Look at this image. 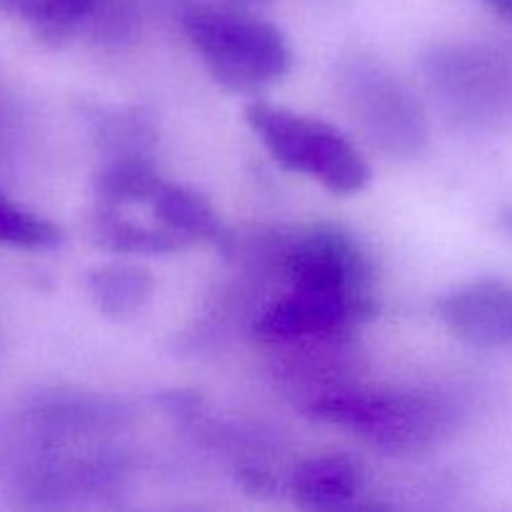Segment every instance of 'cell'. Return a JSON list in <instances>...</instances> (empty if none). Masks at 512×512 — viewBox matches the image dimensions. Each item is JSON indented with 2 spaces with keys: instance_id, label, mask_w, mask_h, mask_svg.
<instances>
[{
  "instance_id": "cell-1",
  "label": "cell",
  "mask_w": 512,
  "mask_h": 512,
  "mask_svg": "<svg viewBox=\"0 0 512 512\" xmlns=\"http://www.w3.org/2000/svg\"><path fill=\"white\" fill-rule=\"evenodd\" d=\"M178 20L215 83L225 90L258 93L293 68V50L283 30L255 13L178 0Z\"/></svg>"
},
{
  "instance_id": "cell-2",
  "label": "cell",
  "mask_w": 512,
  "mask_h": 512,
  "mask_svg": "<svg viewBox=\"0 0 512 512\" xmlns=\"http://www.w3.org/2000/svg\"><path fill=\"white\" fill-rule=\"evenodd\" d=\"M313 420L355 430L390 455H418L453 430L455 410L418 393H328L310 403Z\"/></svg>"
},
{
  "instance_id": "cell-3",
  "label": "cell",
  "mask_w": 512,
  "mask_h": 512,
  "mask_svg": "<svg viewBox=\"0 0 512 512\" xmlns=\"http://www.w3.org/2000/svg\"><path fill=\"white\" fill-rule=\"evenodd\" d=\"M245 120L285 170L310 175L335 195H355L370 183V168L333 125L288 108L253 100Z\"/></svg>"
},
{
  "instance_id": "cell-4",
  "label": "cell",
  "mask_w": 512,
  "mask_h": 512,
  "mask_svg": "<svg viewBox=\"0 0 512 512\" xmlns=\"http://www.w3.org/2000/svg\"><path fill=\"white\" fill-rule=\"evenodd\" d=\"M423 68L455 118L473 125L512 120V43L460 40L435 45Z\"/></svg>"
},
{
  "instance_id": "cell-5",
  "label": "cell",
  "mask_w": 512,
  "mask_h": 512,
  "mask_svg": "<svg viewBox=\"0 0 512 512\" xmlns=\"http://www.w3.org/2000/svg\"><path fill=\"white\" fill-rule=\"evenodd\" d=\"M120 465L105 455H65L63 450L30 455L10 485L15 512H85L115 505Z\"/></svg>"
},
{
  "instance_id": "cell-6",
  "label": "cell",
  "mask_w": 512,
  "mask_h": 512,
  "mask_svg": "<svg viewBox=\"0 0 512 512\" xmlns=\"http://www.w3.org/2000/svg\"><path fill=\"white\" fill-rule=\"evenodd\" d=\"M355 120L368 138L393 158H415L428 140L420 103L408 88L370 55H353L340 68Z\"/></svg>"
},
{
  "instance_id": "cell-7",
  "label": "cell",
  "mask_w": 512,
  "mask_h": 512,
  "mask_svg": "<svg viewBox=\"0 0 512 512\" xmlns=\"http://www.w3.org/2000/svg\"><path fill=\"white\" fill-rule=\"evenodd\" d=\"M285 273L300 293L365 295L373 268L353 235L338 225H315L285 253Z\"/></svg>"
},
{
  "instance_id": "cell-8",
  "label": "cell",
  "mask_w": 512,
  "mask_h": 512,
  "mask_svg": "<svg viewBox=\"0 0 512 512\" xmlns=\"http://www.w3.org/2000/svg\"><path fill=\"white\" fill-rule=\"evenodd\" d=\"M375 313H378V305L368 293L323 295L295 290L293 295L270 305L255 320V335L263 340H273V343L330 338V335L348 330L350 325L370 320Z\"/></svg>"
},
{
  "instance_id": "cell-9",
  "label": "cell",
  "mask_w": 512,
  "mask_h": 512,
  "mask_svg": "<svg viewBox=\"0 0 512 512\" xmlns=\"http://www.w3.org/2000/svg\"><path fill=\"white\" fill-rule=\"evenodd\" d=\"M438 315L450 333L473 348L512 345V285L475 280L438 300Z\"/></svg>"
},
{
  "instance_id": "cell-10",
  "label": "cell",
  "mask_w": 512,
  "mask_h": 512,
  "mask_svg": "<svg viewBox=\"0 0 512 512\" xmlns=\"http://www.w3.org/2000/svg\"><path fill=\"white\" fill-rule=\"evenodd\" d=\"M363 490V465L345 453L315 455L295 468L290 495L303 512H325L358 500Z\"/></svg>"
},
{
  "instance_id": "cell-11",
  "label": "cell",
  "mask_w": 512,
  "mask_h": 512,
  "mask_svg": "<svg viewBox=\"0 0 512 512\" xmlns=\"http://www.w3.org/2000/svg\"><path fill=\"white\" fill-rule=\"evenodd\" d=\"M153 213L168 233L178 235L183 243H208L223 255H230L235 238L220 220L213 205L185 185L165 183L153 198Z\"/></svg>"
},
{
  "instance_id": "cell-12",
  "label": "cell",
  "mask_w": 512,
  "mask_h": 512,
  "mask_svg": "<svg viewBox=\"0 0 512 512\" xmlns=\"http://www.w3.org/2000/svg\"><path fill=\"white\" fill-rule=\"evenodd\" d=\"M88 288L100 313L108 318H130L153 300L155 278L143 265L108 263L90 273Z\"/></svg>"
},
{
  "instance_id": "cell-13",
  "label": "cell",
  "mask_w": 512,
  "mask_h": 512,
  "mask_svg": "<svg viewBox=\"0 0 512 512\" xmlns=\"http://www.w3.org/2000/svg\"><path fill=\"white\" fill-rule=\"evenodd\" d=\"M90 240L113 255H165L188 245L165 228L130 223L110 208L98 210L90 220Z\"/></svg>"
},
{
  "instance_id": "cell-14",
  "label": "cell",
  "mask_w": 512,
  "mask_h": 512,
  "mask_svg": "<svg viewBox=\"0 0 512 512\" xmlns=\"http://www.w3.org/2000/svg\"><path fill=\"white\" fill-rule=\"evenodd\" d=\"M163 180H160L158 168L150 163V158L140 153H128L118 155L115 160H110L98 175H95V195L103 203V208H120V205L130 203H143L158 195V190L163 188Z\"/></svg>"
},
{
  "instance_id": "cell-15",
  "label": "cell",
  "mask_w": 512,
  "mask_h": 512,
  "mask_svg": "<svg viewBox=\"0 0 512 512\" xmlns=\"http://www.w3.org/2000/svg\"><path fill=\"white\" fill-rule=\"evenodd\" d=\"M108 0H30L25 23L45 40L70 38L83 25L95 23Z\"/></svg>"
},
{
  "instance_id": "cell-16",
  "label": "cell",
  "mask_w": 512,
  "mask_h": 512,
  "mask_svg": "<svg viewBox=\"0 0 512 512\" xmlns=\"http://www.w3.org/2000/svg\"><path fill=\"white\" fill-rule=\"evenodd\" d=\"M63 243V230L53 220L15 205L0 190V245L23 250H53Z\"/></svg>"
},
{
  "instance_id": "cell-17",
  "label": "cell",
  "mask_w": 512,
  "mask_h": 512,
  "mask_svg": "<svg viewBox=\"0 0 512 512\" xmlns=\"http://www.w3.org/2000/svg\"><path fill=\"white\" fill-rule=\"evenodd\" d=\"M238 483L253 498H273L280 490L278 478L265 468H255V465H243L238 470Z\"/></svg>"
},
{
  "instance_id": "cell-18",
  "label": "cell",
  "mask_w": 512,
  "mask_h": 512,
  "mask_svg": "<svg viewBox=\"0 0 512 512\" xmlns=\"http://www.w3.org/2000/svg\"><path fill=\"white\" fill-rule=\"evenodd\" d=\"M158 403L175 418H190L198 410L200 395L190 393V390H168V393L158 395Z\"/></svg>"
},
{
  "instance_id": "cell-19",
  "label": "cell",
  "mask_w": 512,
  "mask_h": 512,
  "mask_svg": "<svg viewBox=\"0 0 512 512\" xmlns=\"http://www.w3.org/2000/svg\"><path fill=\"white\" fill-rule=\"evenodd\" d=\"M190 3L210 5V8H223V10H243V13H253L255 8L270 5L273 0H190Z\"/></svg>"
},
{
  "instance_id": "cell-20",
  "label": "cell",
  "mask_w": 512,
  "mask_h": 512,
  "mask_svg": "<svg viewBox=\"0 0 512 512\" xmlns=\"http://www.w3.org/2000/svg\"><path fill=\"white\" fill-rule=\"evenodd\" d=\"M325 512H405L390 503H378V500H353V503H345L340 508L325 510Z\"/></svg>"
},
{
  "instance_id": "cell-21",
  "label": "cell",
  "mask_w": 512,
  "mask_h": 512,
  "mask_svg": "<svg viewBox=\"0 0 512 512\" xmlns=\"http://www.w3.org/2000/svg\"><path fill=\"white\" fill-rule=\"evenodd\" d=\"M30 0H0V15H10V18H25L28 13Z\"/></svg>"
},
{
  "instance_id": "cell-22",
  "label": "cell",
  "mask_w": 512,
  "mask_h": 512,
  "mask_svg": "<svg viewBox=\"0 0 512 512\" xmlns=\"http://www.w3.org/2000/svg\"><path fill=\"white\" fill-rule=\"evenodd\" d=\"M485 5H488L493 13H498L500 18L508 20V23H512V0H483Z\"/></svg>"
},
{
  "instance_id": "cell-23",
  "label": "cell",
  "mask_w": 512,
  "mask_h": 512,
  "mask_svg": "<svg viewBox=\"0 0 512 512\" xmlns=\"http://www.w3.org/2000/svg\"><path fill=\"white\" fill-rule=\"evenodd\" d=\"M115 512H190V510H143V508H120V505H115Z\"/></svg>"
},
{
  "instance_id": "cell-24",
  "label": "cell",
  "mask_w": 512,
  "mask_h": 512,
  "mask_svg": "<svg viewBox=\"0 0 512 512\" xmlns=\"http://www.w3.org/2000/svg\"><path fill=\"white\" fill-rule=\"evenodd\" d=\"M503 228L510 230V233H512V208L508 210V213L503 215Z\"/></svg>"
}]
</instances>
